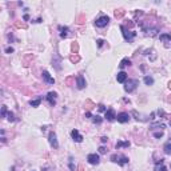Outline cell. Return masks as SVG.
Returning a JSON list of instances; mask_svg holds the SVG:
<instances>
[{"instance_id":"21","label":"cell","mask_w":171,"mask_h":171,"mask_svg":"<svg viewBox=\"0 0 171 171\" xmlns=\"http://www.w3.org/2000/svg\"><path fill=\"white\" fill-rule=\"evenodd\" d=\"M144 83L147 84V86H152L154 84V79L151 76H146L144 78Z\"/></svg>"},{"instance_id":"16","label":"cell","mask_w":171,"mask_h":171,"mask_svg":"<svg viewBox=\"0 0 171 171\" xmlns=\"http://www.w3.org/2000/svg\"><path fill=\"white\" fill-rule=\"evenodd\" d=\"M163 150H164V152L167 155H171V140H168L164 144V147H163Z\"/></svg>"},{"instance_id":"6","label":"cell","mask_w":171,"mask_h":171,"mask_svg":"<svg viewBox=\"0 0 171 171\" xmlns=\"http://www.w3.org/2000/svg\"><path fill=\"white\" fill-rule=\"evenodd\" d=\"M76 86H78V88H79V90H83L86 86H87V83H86V79H84L83 75H79V76L76 78Z\"/></svg>"},{"instance_id":"26","label":"cell","mask_w":171,"mask_h":171,"mask_svg":"<svg viewBox=\"0 0 171 171\" xmlns=\"http://www.w3.org/2000/svg\"><path fill=\"white\" fill-rule=\"evenodd\" d=\"M72 160H74V159H72V158H70V168H71V171H75L76 168L74 167V162H72Z\"/></svg>"},{"instance_id":"41","label":"cell","mask_w":171,"mask_h":171,"mask_svg":"<svg viewBox=\"0 0 171 171\" xmlns=\"http://www.w3.org/2000/svg\"><path fill=\"white\" fill-rule=\"evenodd\" d=\"M78 171H84V170H83V167H82V166H79V168H78Z\"/></svg>"},{"instance_id":"27","label":"cell","mask_w":171,"mask_h":171,"mask_svg":"<svg viewBox=\"0 0 171 171\" xmlns=\"http://www.w3.org/2000/svg\"><path fill=\"white\" fill-rule=\"evenodd\" d=\"M111 160L115 162V163H118V162H119V156H118V155H112V156H111Z\"/></svg>"},{"instance_id":"13","label":"cell","mask_w":171,"mask_h":171,"mask_svg":"<svg viewBox=\"0 0 171 171\" xmlns=\"http://www.w3.org/2000/svg\"><path fill=\"white\" fill-rule=\"evenodd\" d=\"M40 103H42V98L39 96V98L31 100V102H30V106H32V107H39V106H40Z\"/></svg>"},{"instance_id":"32","label":"cell","mask_w":171,"mask_h":171,"mask_svg":"<svg viewBox=\"0 0 171 171\" xmlns=\"http://www.w3.org/2000/svg\"><path fill=\"white\" fill-rule=\"evenodd\" d=\"M99 111H100V112H106L107 110H106V107H104L103 104H99Z\"/></svg>"},{"instance_id":"11","label":"cell","mask_w":171,"mask_h":171,"mask_svg":"<svg viewBox=\"0 0 171 171\" xmlns=\"http://www.w3.org/2000/svg\"><path fill=\"white\" fill-rule=\"evenodd\" d=\"M127 78H128V75L124 71H122V72H119L118 74V76H116V79H118V82L119 83H126L127 82Z\"/></svg>"},{"instance_id":"14","label":"cell","mask_w":171,"mask_h":171,"mask_svg":"<svg viewBox=\"0 0 171 171\" xmlns=\"http://www.w3.org/2000/svg\"><path fill=\"white\" fill-rule=\"evenodd\" d=\"M128 66H131V60L126 58V59H123L122 62H120L119 67H120V68H126V67H128Z\"/></svg>"},{"instance_id":"28","label":"cell","mask_w":171,"mask_h":171,"mask_svg":"<svg viewBox=\"0 0 171 171\" xmlns=\"http://www.w3.org/2000/svg\"><path fill=\"white\" fill-rule=\"evenodd\" d=\"M8 112H7V107L6 106H3V108H2V116H6Z\"/></svg>"},{"instance_id":"40","label":"cell","mask_w":171,"mask_h":171,"mask_svg":"<svg viewBox=\"0 0 171 171\" xmlns=\"http://www.w3.org/2000/svg\"><path fill=\"white\" fill-rule=\"evenodd\" d=\"M86 116H87V118H92V114L91 112H86Z\"/></svg>"},{"instance_id":"30","label":"cell","mask_w":171,"mask_h":171,"mask_svg":"<svg viewBox=\"0 0 171 171\" xmlns=\"http://www.w3.org/2000/svg\"><path fill=\"white\" fill-rule=\"evenodd\" d=\"M16 27L18 28H27V26L23 24V23H16Z\"/></svg>"},{"instance_id":"15","label":"cell","mask_w":171,"mask_h":171,"mask_svg":"<svg viewBox=\"0 0 171 171\" xmlns=\"http://www.w3.org/2000/svg\"><path fill=\"white\" fill-rule=\"evenodd\" d=\"M60 31H62V34H60V38L62 39H66L68 36V27H60Z\"/></svg>"},{"instance_id":"23","label":"cell","mask_w":171,"mask_h":171,"mask_svg":"<svg viewBox=\"0 0 171 171\" xmlns=\"http://www.w3.org/2000/svg\"><path fill=\"white\" fill-rule=\"evenodd\" d=\"M7 119H8L10 122H15V115H14V112H8V114H7Z\"/></svg>"},{"instance_id":"12","label":"cell","mask_w":171,"mask_h":171,"mask_svg":"<svg viewBox=\"0 0 171 171\" xmlns=\"http://www.w3.org/2000/svg\"><path fill=\"white\" fill-rule=\"evenodd\" d=\"M43 78L46 79V82H47V83L55 84V79H54V78H51V75H50L48 71H43Z\"/></svg>"},{"instance_id":"1","label":"cell","mask_w":171,"mask_h":171,"mask_svg":"<svg viewBox=\"0 0 171 171\" xmlns=\"http://www.w3.org/2000/svg\"><path fill=\"white\" fill-rule=\"evenodd\" d=\"M139 86V80H136V79H132V80H130L128 79V82H126V86H124V90H126V92H132V91H135L136 90V87Z\"/></svg>"},{"instance_id":"3","label":"cell","mask_w":171,"mask_h":171,"mask_svg":"<svg viewBox=\"0 0 171 171\" xmlns=\"http://www.w3.org/2000/svg\"><path fill=\"white\" fill-rule=\"evenodd\" d=\"M108 23H110V18L103 15V16H100L98 20L95 22V26L98 27V28H104V27L108 26Z\"/></svg>"},{"instance_id":"17","label":"cell","mask_w":171,"mask_h":171,"mask_svg":"<svg viewBox=\"0 0 171 171\" xmlns=\"http://www.w3.org/2000/svg\"><path fill=\"white\" fill-rule=\"evenodd\" d=\"M162 42H171V35L170 34H162L160 36H159Z\"/></svg>"},{"instance_id":"29","label":"cell","mask_w":171,"mask_h":171,"mask_svg":"<svg viewBox=\"0 0 171 171\" xmlns=\"http://www.w3.org/2000/svg\"><path fill=\"white\" fill-rule=\"evenodd\" d=\"M154 136H155V138H158V139H160V138L163 136V132H162V131H160V132H155V134H154Z\"/></svg>"},{"instance_id":"7","label":"cell","mask_w":171,"mask_h":171,"mask_svg":"<svg viewBox=\"0 0 171 171\" xmlns=\"http://www.w3.org/2000/svg\"><path fill=\"white\" fill-rule=\"evenodd\" d=\"M106 119L108 120V122H114V120L116 119V114H115L114 108H108V110L106 111Z\"/></svg>"},{"instance_id":"31","label":"cell","mask_w":171,"mask_h":171,"mask_svg":"<svg viewBox=\"0 0 171 171\" xmlns=\"http://www.w3.org/2000/svg\"><path fill=\"white\" fill-rule=\"evenodd\" d=\"M96 43H98V47L100 48L104 44V40H102V39H99V40H96Z\"/></svg>"},{"instance_id":"43","label":"cell","mask_w":171,"mask_h":171,"mask_svg":"<svg viewBox=\"0 0 171 171\" xmlns=\"http://www.w3.org/2000/svg\"><path fill=\"white\" fill-rule=\"evenodd\" d=\"M170 126H171V118H170Z\"/></svg>"},{"instance_id":"42","label":"cell","mask_w":171,"mask_h":171,"mask_svg":"<svg viewBox=\"0 0 171 171\" xmlns=\"http://www.w3.org/2000/svg\"><path fill=\"white\" fill-rule=\"evenodd\" d=\"M168 88L171 90V82H168Z\"/></svg>"},{"instance_id":"37","label":"cell","mask_w":171,"mask_h":171,"mask_svg":"<svg viewBox=\"0 0 171 171\" xmlns=\"http://www.w3.org/2000/svg\"><path fill=\"white\" fill-rule=\"evenodd\" d=\"M100 139H102V143H107L108 142V138L107 136H103V138H100Z\"/></svg>"},{"instance_id":"35","label":"cell","mask_w":171,"mask_h":171,"mask_svg":"<svg viewBox=\"0 0 171 171\" xmlns=\"http://www.w3.org/2000/svg\"><path fill=\"white\" fill-rule=\"evenodd\" d=\"M83 20H84V18H83V16H80L79 19H78V24H83V23H84Z\"/></svg>"},{"instance_id":"38","label":"cell","mask_w":171,"mask_h":171,"mask_svg":"<svg viewBox=\"0 0 171 171\" xmlns=\"http://www.w3.org/2000/svg\"><path fill=\"white\" fill-rule=\"evenodd\" d=\"M23 19H24V22H28L30 20V15H24V18H23Z\"/></svg>"},{"instance_id":"39","label":"cell","mask_w":171,"mask_h":171,"mask_svg":"<svg viewBox=\"0 0 171 171\" xmlns=\"http://www.w3.org/2000/svg\"><path fill=\"white\" fill-rule=\"evenodd\" d=\"M158 114L160 115V116H163V115H164V111H163V110H159V111H158Z\"/></svg>"},{"instance_id":"22","label":"cell","mask_w":171,"mask_h":171,"mask_svg":"<svg viewBox=\"0 0 171 171\" xmlns=\"http://www.w3.org/2000/svg\"><path fill=\"white\" fill-rule=\"evenodd\" d=\"M92 122H94L95 124H100V123L103 122V119L100 118V116H98V115H96V116H92Z\"/></svg>"},{"instance_id":"8","label":"cell","mask_w":171,"mask_h":171,"mask_svg":"<svg viewBox=\"0 0 171 171\" xmlns=\"http://www.w3.org/2000/svg\"><path fill=\"white\" fill-rule=\"evenodd\" d=\"M50 144H51L54 148H58V147H59V143H58L55 132H50Z\"/></svg>"},{"instance_id":"10","label":"cell","mask_w":171,"mask_h":171,"mask_svg":"<svg viewBox=\"0 0 171 171\" xmlns=\"http://www.w3.org/2000/svg\"><path fill=\"white\" fill-rule=\"evenodd\" d=\"M71 136H72L74 140L78 142V143H82V142H83V136L79 134V131H78V130H72V131H71Z\"/></svg>"},{"instance_id":"20","label":"cell","mask_w":171,"mask_h":171,"mask_svg":"<svg viewBox=\"0 0 171 171\" xmlns=\"http://www.w3.org/2000/svg\"><path fill=\"white\" fill-rule=\"evenodd\" d=\"M124 14H126V12H124L123 10H118V11H115V18L116 19H120V18L124 16Z\"/></svg>"},{"instance_id":"4","label":"cell","mask_w":171,"mask_h":171,"mask_svg":"<svg viewBox=\"0 0 171 171\" xmlns=\"http://www.w3.org/2000/svg\"><path fill=\"white\" fill-rule=\"evenodd\" d=\"M87 160H88V163H90V164L96 166V164H99V163H100V158H99L98 154H90V155L87 156Z\"/></svg>"},{"instance_id":"5","label":"cell","mask_w":171,"mask_h":171,"mask_svg":"<svg viewBox=\"0 0 171 171\" xmlns=\"http://www.w3.org/2000/svg\"><path fill=\"white\" fill-rule=\"evenodd\" d=\"M116 119H118L119 123H128L130 122V115H128L127 112H120V114H118V116H116Z\"/></svg>"},{"instance_id":"18","label":"cell","mask_w":171,"mask_h":171,"mask_svg":"<svg viewBox=\"0 0 171 171\" xmlns=\"http://www.w3.org/2000/svg\"><path fill=\"white\" fill-rule=\"evenodd\" d=\"M120 147H130V142H122L119 140L116 143V148H120Z\"/></svg>"},{"instance_id":"2","label":"cell","mask_w":171,"mask_h":171,"mask_svg":"<svg viewBox=\"0 0 171 171\" xmlns=\"http://www.w3.org/2000/svg\"><path fill=\"white\" fill-rule=\"evenodd\" d=\"M120 30H122V32H123V36L124 39L128 42V43H131L132 42V39L136 36V32H132V31H128L124 26H120Z\"/></svg>"},{"instance_id":"19","label":"cell","mask_w":171,"mask_h":171,"mask_svg":"<svg viewBox=\"0 0 171 171\" xmlns=\"http://www.w3.org/2000/svg\"><path fill=\"white\" fill-rule=\"evenodd\" d=\"M119 164L120 166H124V164H127V163H128V158L127 156H119Z\"/></svg>"},{"instance_id":"24","label":"cell","mask_w":171,"mask_h":171,"mask_svg":"<svg viewBox=\"0 0 171 171\" xmlns=\"http://www.w3.org/2000/svg\"><path fill=\"white\" fill-rule=\"evenodd\" d=\"M71 48H72V51L74 52H78V51H79V44H78V43H72V46H71Z\"/></svg>"},{"instance_id":"9","label":"cell","mask_w":171,"mask_h":171,"mask_svg":"<svg viewBox=\"0 0 171 171\" xmlns=\"http://www.w3.org/2000/svg\"><path fill=\"white\" fill-rule=\"evenodd\" d=\"M56 96H58V95H56V92H48L46 98H47L48 103L51 104V106H55V104H56Z\"/></svg>"},{"instance_id":"25","label":"cell","mask_w":171,"mask_h":171,"mask_svg":"<svg viewBox=\"0 0 171 171\" xmlns=\"http://www.w3.org/2000/svg\"><path fill=\"white\" fill-rule=\"evenodd\" d=\"M70 60H71V63H78V62L80 60V58L79 56H71V58H70Z\"/></svg>"},{"instance_id":"33","label":"cell","mask_w":171,"mask_h":171,"mask_svg":"<svg viewBox=\"0 0 171 171\" xmlns=\"http://www.w3.org/2000/svg\"><path fill=\"white\" fill-rule=\"evenodd\" d=\"M99 152H100V154H106V152H107L106 147H103V146H102V147H100V148H99Z\"/></svg>"},{"instance_id":"34","label":"cell","mask_w":171,"mask_h":171,"mask_svg":"<svg viewBox=\"0 0 171 171\" xmlns=\"http://www.w3.org/2000/svg\"><path fill=\"white\" fill-rule=\"evenodd\" d=\"M6 52H7V54H12V52H14V48H12V47H7V48H6Z\"/></svg>"},{"instance_id":"36","label":"cell","mask_w":171,"mask_h":171,"mask_svg":"<svg viewBox=\"0 0 171 171\" xmlns=\"http://www.w3.org/2000/svg\"><path fill=\"white\" fill-rule=\"evenodd\" d=\"M156 171H167V168L164 166H162V167H156Z\"/></svg>"}]
</instances>
